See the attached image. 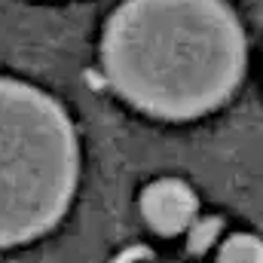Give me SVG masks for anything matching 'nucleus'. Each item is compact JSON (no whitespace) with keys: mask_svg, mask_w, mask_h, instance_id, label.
Segmentation results:
<instances>
[{"mask_svg":"<svg viewBox=\"0 0 263 263\" xmlns=\"http://www.w3.org/2000/svg\"><path fill=\"white\" fill-rule=\"evenodd\" d=\"M248 65L227 0H123L101 34L107 86L138 114L187 123L223 107Z\"/></svg>","mask_w":263,"mask_h":263,"instance_id":"nucleus-1","label":"nucleus"},{"mask_svg":"<svg viewBox=\"0 0 263 263\" xmlns=\"http://www.w3.org/2000/svg\"><path fill=\"white\" fill-rule=\"evenodd\" d=\"M199 211L196 193L178 181V178H159L144 187L141 193V214L159 236H178L184 233Z\"/></svg>","mask_w":263,"mask_h":263,"instance_id":"nucleus-3","label":"nucleus"},{"mask_svg":"<svg viewBox=\"0 0 263 263\" xmlns=\"http://www.w3.org/2000/svg\"><path fill=\"white\" fill-rule=\"evenodd\" d=\"M217 263H263V239L251 233H233L220 245Z\"/></svg>","mask_w":263,"mask_h":263,"instance_id":"nucleus-4","label":"nucleus"},{"mask_svg":"<svg viewBox=\"0 0 263 263\" xmlns=\"http://www.w3.org/2000/svg\"><path fill=\"white\" fill-rule=\"evenodd\" d=\"M80 168V138L65 107L25 80L0 77V251L62 223Z\"/></svg>","mask_w":263,"mask_h":263,"instance_id":"nucleus-2","label":"nucleus"}]
</instances>
